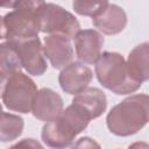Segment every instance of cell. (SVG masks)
<instances>
[{
	"label": "cell",
	"mask_w": 149,
	"mask_h": 149,
	"mask_svg": "<svg viewBox=\"0 0 149 149\" xmlns=\"http://www.w3.org/2000/svg\"><path fill=\"white\" fill-rule=\"evenodd\" d=\"M149 119V97L146 93L130 95L108 112L106 125L116 136H130L141 130Z\"/></svg>",
	"instance_id": "1"
},
{
	"label": "cell",
	"mask_w": 149,
	"mask_h": 149,
	"mask_svg": "<svg viewBox=\"0 0 149 149\" xmlns=\"http://www.w3.org/2000/svg\"><path fill=\"white\" fill-rule=\"evenodd\" d=\"M91 121L90 115L78 105L71 104L52 121L42 127V141L51 149L70 147L74 137L81 133Z\"/></svg>",
	"instance_id": "2"
},
{
	"label": "cell",
	"mask_w": 149,
	"mask_h": 149,
	"mask_svg": "<svg viewBox=\"0 0 149 149\" xmlns=\"http://www.w3.org/2000/svg\"><path fill=\"white\" fill-rule=\"evenodd\" d=\"M94 71L98 81L115 94L133 93L142 85L130 77L126 61L119 52H102L95 62Z\"/></svg>",
	"instance_id": "3"
},
{
	"label": "cell",
	"mask_w": 149,
	"mask_h": 149,
	"mask_svg": "<svg viewBox=\"0 0 149 149\" xmlns=\"http://www.w3.org/2000/svg\"><path fill=\"white\" fill-rule=\"evenodd\" d=\"M42 1H13V10L3 16L6 38L9 42L38 37L36 12Z\"/></svg>",
	"instance_id": "4"
},
{
	"label": "cell",
	"mask_w": 149,
	"mask_h": 149,
	"mask_svg": "<svg viewBox=\"0 0 149 149\" xmlns=\"http://www.w3.org/2000/svg\"><path fill=\"white\" fill-rule=\"evenodd\" d=\"M36 16L40 31L45 34H61L71 40L80 30V24L76 16L56 3L42 1L37 8Z\"/></svg>",
	"instance_id": "5"
},
{
	"label": "cell",
	"mask_w": 149,
	"mask_h": 149,
	"mask_svg": "<svg viewBox=\"0 0 149 149\" xmlns=\"http://www.w3.org/2000/svg\"><path fill=\"white\" fill-rule=\"evenodd\" d=\"M37 93L35 81L22 72H16L8 76V80L2 94L5 106L13 112L29 113Z\"/></svg>",
	"instance_id": "6"
},
{
	"label": "cell",
	"mask_w": 149,
	"mask_h": 149,
	"mask_svg": "<svg viewBox=\"0 0 149 149\" xmlns=\"http://www.w3.org/2000/svg\"><path fill=\"white\" fill-rule=\"evenodd\" d=\"M9 42V41H8ZM20 57L22 68L31 76H42L48 69L43 45L38 37L10 42Z\"/></svg>",
	"instance_id": "7"
},
{
	"label": "cell",
	"mask_w": 149,
	"mask_h": 149,
	"mask_svg": "<svg viewBox=\"0 0 149 149\" xmlns=\"http://www.w3.org/2000/svg\"><path fill=\"white\" fill-rule=\"evenodd\" d=\"M92 78L93 72L87 65L80 62H72L62 69L58 76V83L65 93L76 95L87 88Z\"/></svg>",
	"instance_id": "8"
},
{
	"label": "cell",
	"mask_w": 149,
	"mask_h": 149,
	"mask_svg": "<svg viewBox=\"0 0 149 149\" xmlns=\"http://www.w3.org/2000/svg\"><path fill=\"white\" fill-rule=\"evenodd\" d=\"M44 56L55 69H64L73 61V48L71 40L61 34H52L44 37Z\"/></svg>",
	"instance_id": "9"
},
{
	"label": "cell",
	"mask_w": 149,
	"mask_h": 149,
	"mask_svg": "<svg viewBox=\"0 0 149 149\" xmlns=\"http://www.w3.org/2000/svg\"><path fill=\"white\" fill-rule=\"evenodd\" d=\"M92 23L102 34L116 35L125 29L127 24V14L122 7L106 2V5L92 17Z\"/></svg>",
	"instance_id": "10"
},
{
	"label": "cell",
	"mask_w": 149,
	"mask_h": 149,
	"mask_svg": "<svg viewBox=\"0 0 149 149\" xmlns=\"http://www.w3.org/2000/svg\"><path fill=\"white\" fill-rule=\"evenodd\" d=\"M73 40L76 54L80 63H95L99 56L101 55V49L104 45L102 35L94 29H84L79 30Z\"/></svg>",
	"instance_id": "11"
},
{
	"label": "cell",
	"mask_w": 149,
	"mask_h": 149,
	"mask_svg": "<svg viewBox=\"0 0 149 149\" xmlns=\"http://www.w3.org/2000/svg\"><path fill=\"white\" fill-rule=\"evenodd\" d=\"M64 102L62 97L49 87H43L37 91L31 113L33 115L41 121H52L55 120L61 112L63 111Z\"/></svg>",
	"instance_id": "12"
},
{
	"label": "cell",
	"mask_w": 149,
	"mask_h": 149,
	"mask_svg": "<svg viewBox=\"0 0 149 149\" xmlns=\"http://www.w3.org/2000/svg\"><path fill=\"white\" fill-rule=\"evenodd\" d=\"M72 104L83 108L92 119L99 118L107 107V98L105 93L98 87H87L80 93L76 94Z\"/></svg>",
	"instance_id": "13"
},
{
	"label": "cell",
	"mask_w": 149,
	"mask_h": 149,
	"mask_svg": "<svg viewBox=\"0 0 149 149\" xmlns=\"http://www.w3.org/2000/svg\"><path fill=\"white\" fill-rule=\"evenodd\" d=\"M130 77L142 84L149 78V43L143 42L136 45L128 55L126 62Z\"/></svg>",
	"instance_id": "14"
},
{
	"label": "cell",
	"mask_w": 149,
	"mask_h": 149,
	"mask_svg": "<svg viewBox=\"0 0 149 149\" xmlns=\"http://www.w3.org/2000/svg\"><path fill=\"white\" fill-rule=\"evenodd\" d=\"M23 119L16 114L0 113V141L10 142L16 140L23 132Z\"/></svg>",
	"instance_id": "15"
},
{
	"label": "cell",
	"mask_w": 149,
	"mask_h": 149,
	"mask_svg": "<svg viewBox=\"0 0 149 149\" xmlns=\"http://www.w3.org/2000/svg\"><path fill=\"white\" fill-rule=\"evenodd\" d=\"M0 69L8 76L21 72L22 69L15 47L8 41L0 43Z\"/></svg>",
	"instance_id": "16"
},
{
	"label": "cell",
	"mask_w": 149,
	"mask_h": 149,
	"mask_svg": "<svg viewBox=\"0 0 149 149\" xmlns=\"http://www.w3.org/2000/svg\"><path fill=\"white\" fill-rule=\"evenodd\" d=\"M107 1H73L72 7L74 12L79 15L84 16H91L93 17L105 5Z\"/></svg>",
	"instance_id": "17"
},
{
	"label": "cell",
	"mask_w": 149,
	"mask_h": 149,
	"mask_svg": "<svg viewBox=\"0 0 149 149\" xmlns=\"http://www.w3.org/2000/svg\"><path fill=\"white\" fill-rule=\"evenodd\" d=\"M71 149H101V147L95 140H93L88 136H84V137H80L79 140H77L72 144Z\"/></svg>",
	"instance_id": "18"
},
{
	"label": "cell",
	"mask_w": 149,
	"mask_h": 149,
	"mask_svg": "<svg viewBox=\"0 0 149 149\" xmlns=\"http://www.w3.org/2000/svg\"><path fill=\"white\" fill-rule=\"evenodd\" d=\"M8 149H44L43 146L35 139H23L15 144L10 146Z\"/></svg>",
	"instance_id": "19"
},
{
	"label": "cell",
	"mask_w": 149,
	"mask_h": 149,
	"mask_svg": "<svg viewBox=\"0 0 149 149\" xmlns=\"http://www.w3.org/2000/svg\"><path fill=\"white\" fill-rule=\"evenodd\" d=\"M7 80H8V74L0 70V97H2V94H3Z\"/></svg>",
	"instance_id": "20"
},
{
	"label": "cell",
	"mask_w": 149,
	"mask_h": 149,
	"mask_svg": "<svg viewBox=\"0 0 149 149\" xmlns=\"http://www.w3.org/2000/svg\"><path fill=\"white\" fill-rule=\"evenodd\" d=\"M128 149H149V146L147 142L140 141V142H134L133 144H130Z\"/></svg>",
	"instance_id": "21"
},
{
	"label": "cell",
	"mask_w": 149,
	"mask_h": 149,
	"mask_svg": "<svg viewBox=\"0 0 149 149\" xmlns=\"http://www.w3.org/2000/svg\"><path fill=\"white\" fill-rule=\"evenodd\" d=\"M2 38H6V27H5L3 16H0V40Z\"/></svg>",
	"instance_id": "22"
},
{
	"label": "cell",
	"mask_w": 149,
	"mask_h": 149,
	"mask_svg": "<svg viewBox=\"0 0 149 149\" xmlns=\"http://www.w3.org/2000/svg\"><path fill=\"white\" fill-rule=\"evenodd\" d=\"M0 113H2V106H1V104H0Z\"/></svg>",
	"instance_id": "23"
}]
</instances>
